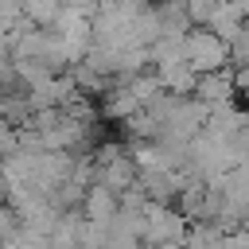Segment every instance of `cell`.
I'll return each instance as SVG.
<instances>
[{"instance_id": "6da1fadb", "label": "cell", "mask_w": 249, "mask_h": 249, "mask_svg": "<svg viewBox=\"0 0 249 249\" xmlns=\"http://www.w3.org/2000/svg\"><path fill=\"white\" fill-rule=\"evenodd\" d=\"M183 51H187V62H191L195 74L222 70L230 62V43L218 31H187L183 35Z\"/></svg>"}, {"instance_id": "7a4b0ae2", "label": "cell", "mask_w": 249, "mask_h": 249, "mask_svg": "<svg viewBox=\"0 0 249 249\" xmlns=\"http://www.w3.org/2000/svg\"><path fill=\"white\" fill-rule=\"evenodd\" d=\"M245 101H249V89H245Z\"/></svg>"}]
</instances>
